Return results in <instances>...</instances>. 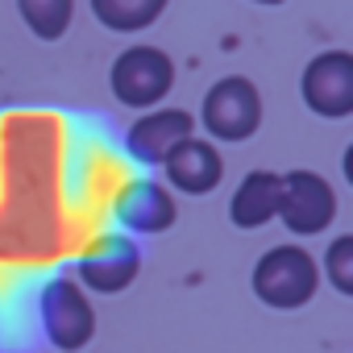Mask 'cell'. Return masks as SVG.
<instances>
[{"mask_svg": "<svg viewBox=\"0 0 353 353\" xmlns=\"http://www.w3.org/2000/svg\"><path fill=\"white\" fill-rule=\"evenodd\" d=\"M320 287V266L303 245H274L254 266V295L266 307L295 312L303 307Z\"/></svg>", "mask_w": 353, "mask_h": 353, "instance_id": "cell-1", "label": "cell"}, {"mask_svg": "<svg viewBox=\"0 0 353 353\" xmlns=\"http://www.w3.org/2000/svg\"><path fill=\"white\" fill-rule=\"evenodd\" d=\"M38 316L46 341L63 353H79L96 336V307L75 279H50L38 295Z\"/></svg>", "mask_w": 353, "mask_h": 353, "instance_id": "cell-2", "label": "cell"}, {"mask_svg": "<svg viewBox=\"0 0 353 353\" xmlns=\"http://www.w3.org/2000/svg\"><path fill=\"white\" fill-rule=\"evenodd\" d=\"M200 121L216 141H245L262 125V92L245 75H225L208 88Z\"/></svg>", "mask_w": 353, "mask_h": 353, "instance_id": "cell-3", "label": "cell"}, {"mask_svg": "<svg viewBox=\"0 0 353 353\" xmlns=\"http://www.w3.org/2000/svg\"><path fill=\"white\" fill-rule=\"evenodd\" d=\"M108 83H112V96L125 108H158V100L174 83V63L158 46H129L112 63Z\"/></svg>", "mask_w": 353, "mask_h": 353, "instance_id": "cell-4", "label": "cell"}, {"mask_svg": "<svg viewBox=\"0 0 353 353\" xmlns=\"http://www.w3.org/2000/svg\"><path fill=\"white\" fill-rule=\"evenodd\" d=\"M336 216V192L328 179H320L316 170H291L283 174V196H279V221L299 233L312 237L320 229H328Z\"/></svg>", "mask_w": 353, "mask_h": 353, "instance_id": "cell-5", "label": "cell"}, {"mask_svg": "<svg viewBox=\"0 0 353 353\" xmlns=\"http://www.w3.org/2000/svg\"><path fill=\"white\" fill-rule=\"evenodd\" d=\"M303 104L324 117L341 121L353 112V54L349 50H324L303 67Z\"/></svg>", "mask_w": 353, "mask_h": 353, "instance_id": "cell-6", "label": "cell"}, {"mask_svg": "<svg viewBox=\"0 0 353 353\" xmlns=\"http://www.w3.org/2000/svg\"><path fill=\"white\" fill-rule=\"evenodd\" d=\"M75 270H79V279L88 283V291L117 295V291H125V287L137 279V270H141V250H137L129 237L112 233V237H100V241L79 258Z\"/></svg>", "mask_w": 353, "mask_h": 353, "instance_id": "cell-7", "label": "cell"}, {"mask_svg": "<svg viewBox=\"0 0 353 353\" xmlns=\"http://www.w3.org/2000/svg\"><path fill=\"white\" fill-rule=\"evenodd\" d=\"M192 129H196V117L188 108H150L145 117L133 121V129L125 137V150L145 166H154V162L162 166L174 145H183L192 137Z\"/></svg>", "mask_w": 353, "mask_h": 353, "instance_id": "cell-8", "label": "cell"}, {"mask_svg": "<svg viewBox=\"0 0 353 353\" xmlns=\"http://www.w3.org/2000/svg\"><path fill=\"white\" fill-rule=\"evenodd\" d=\"M166 170V183L174 192H183V196H208L221 179H225V158L212 141L204 137H188L183 145H174L162 162Z\"/></svg>", "mask_w": 353, "mask_h": 353, "instance_id": "cell-9", "label": "cell"}, {"mask_svg": "<svg viewBox=\"0 0 353 353\" xmlns=\"http://www.w3.org/2000/svg\"><path fill=\"white\" fill-rule=\"evenodd\" d=\"M174 216H179L174 196L154 179H137L117 196V221L129 233H166Z\"/></svg>", "mask_w": 353, "mask_h": 353, "instance_id": "cell-10", "label": "cell"}, {"mask_svg": "<svg viewBox=\"0 0 353 353\" xmlns=\"http://www.w3.org/2000/svg\"><path fill=\"white\" fill-rule=\"evenodd\" d=\"M279 196H283V174L274 170H250L233 192L229 216L237 229H262L279 216Z\"/></svg>", "mask_w": 353, "mask_h": 353, "instance_id": "cell-11", "label": "cell"}, {"mask_svg": "<svg viewBox=\"0 0 353 353\" xmlns=\"http://www.w3.org/2000/svg\"><path fill=\"white\" fill-rule=\"evenodd\" d=\"M166 9V0H92V13L104 30L117 34H137L145 26H154Z\"/></svg>", "mask_w": 353, "mask_h": 353, "instance_id": "cell-12", "label": "cell"}, {"mask_svg": "<svg viewBox=\"0 0 353 353\" xmlns=\"http://www.w3.org/2000/svg\"><path fill=\"white\" fill-rule=\"evenodd\" d=\"M21 21L42 38V42H59L71 30V13H75V0H17Z\"/></svg>", "mask_w": 353, "mask_h": 353, "instance_id": "cell-13", "label": "cell"}, {"mask_svg": "<svg viewBox=\"0 0 353 353\" xmlns=\"http://www.w3.org/2000/svg\"><path fill=\"white\" fill-rule=\"evenodd\" d=\"M324 274L341 295H353V237H336L324 254Z\"/></svg>", "mask_w": 353, "mask_h": 353, "instance_id": "cell-14", "label": "cell"}, {"mask_svg": "<svg viewBox=\"0 0 353 353\" xmlns=\"http://www.w3.org/2000/svg\"><path fill=\"white\" fill-rule=\"evenodd\" d=\"M254 5H283V0H254Z\"/></svg>", "mask_w": 353, "mask_h": 353, "instance_id": "cell-15", "label": "cell"}]
</instances>
